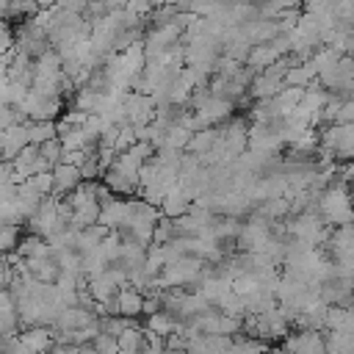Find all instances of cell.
Masks as SVG:
<instances>
[{"instance_id": "cell-1", "label": "cell", "mask_w": 354, "mask_h": 354, "mask_svg": "<svg viewBox=\"0 0 354 354\" xmlns=\"http://www.w3.org/2000/svg\"><path fill=\"white\" fill-rule=\"evenodd\" d=\"M50 177H53V188H55V191H69V188L77 183L80 171H77L75 166H64V163H61V166L55 169V174H50Z\"/></svg>"}]
</instances>
